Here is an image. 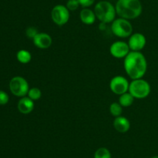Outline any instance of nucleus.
I'll return each instance as SVG.
<instances>
[{
	"label": "nucleus",
	"instance_id": "nucleus-17",
	"mask_svg": "<svg viewBox=\"0 0 158 158\" xmlns=\"http://www.w3.org/2000/svg\"><path fill=\"white\" fill-rule=\"evenodd\" d=\"M110 112L114 117H118L122 116L123 113V107L119 102H113L110 105Z\"/></svg>",
	"mask_w": 158,
	"mask_h": 158
},
{
	"label": "nucleus",
	"instance_id": "nucleus-22",
	"mask_svg": "<svg viewBox=\"0 0 158 158\" xmlns=\"http://www.w3.org/2000/svg\"><path fill=\"white\" fill-rule=\"evenodd\" d=\"M9 94L6 91L0 90V105H5L9 102Z\"/></svg>",
	"mask_w": 158,
	"mask_h": 158
},
{
	"label": "nucleus",
	"instance_id": "nucleus-4",
	"mask_svg": "<svg viewBox=\"0 0 158 158\" xmlns=\"http://www.w3.org/2000/svg\"><path fill=\"white\" fill-rule=\"evenodd\" d=\"M151 85L143 78L134 79L130 82L129 92L135 99H143L148 97L151 93Z\"/></svg>",
	"mask_w": 158,
	"mask_h": 158
},
{
	"label": "nucleus",
	"instance_id": "nucleus-3",
	"mask_svg": "<svg viewBox=\"0 0 158 158\" xmlns=\"http://www.w3.org/2000/svg\"><path fill=\"white\" fill-rule=\"evenodd\" d=\"M94 12L97 19L100 20V23L106 24L112 23L117 15L115 6L108 1H100L97 2L94 7Z\"/></svg>",
	"mask_w": 158,
	"mask_h": 158
},
{
	"label": "nucleus",
	"instance_id": "nucleus-21",
	"mask_svg": "<svg viewBox=\"0 0 158 158\" xmlns=\"http://www.w3.org/2000/svg\"><path fill=\"white\" fill-rule=\"evenodd\" d=\"M38 33V29L34 27V26H29L26 30V35L28 38L32 39V40L36 36V34Z\"/></svg>",
	"mask_w": 158,
	"mask_h": 158
},
{
	"label": "nucleus",
	"instance_id": "nucleus-6",
	"mask_svg": "<svg viewBox=\"0 0 158 158\" xmlns=\"http://www.w3.org/2000/svg\"><path fill=\"white\" fill-rule=\"evenodd\" d=\"M9 90L12 94L17 97L23 98L27 95L29 85L25 77L22 76L13 77L9 81Z\"/></svg>",
	"mask_w": 158,
	"mask_h": 158
},
{
	"label": "nucleus",
	"instance_id": "nucleus-7",
	"mask_svg": "<svg viewBox=\"0 0 158 158\" xmlns=\"http://www.w3.org/2000/svg\"><path fill=\"white\" fill-rule=\"evenodd\" d=\"M70 14L69 10L63 5H56L51 11V19L56 25L63 26L69 22Z\"/></svg>",
	"mask_w": 158,
	"mask_h": 158
},
{
	"label": "nucleus",
	"instance_id": "nucleus-10",
	"mask_svg": "<svg viewBox=\"0 0 158 158\" xmlns=\"http://www.w3.org/2000/svg\"><path fill=\"white\" fill-rule=\"evenodd\" d=\"M131 51H141L147 44L146 37L141 33L131 34L127 42Z\"/></svg>",
	"mask_w": 158,
	"mask_h": 158
},
{
	"label": "nucleus",
	"instance_id": "nucleus-11",
	"mask_svg": "<svg viewBox=\"0 0 158 158\" xmlns=\"http://www.w3.org/2000/svg\"><path fill=\"white\" fill-rule=\"evenodd\" d=\"M34 46L41 50H46L50 47L52 43V39L49 34L46 33H40L32 39Z\"/></svg>",
	"mask_w": 158,
	"mask_h": 158
},
{
	"label": "nucleus",
	"instance_id": "nucleus-25",
	"mask_svg": "<svg viewBox=\"0 0 158 158\" xmlns=\"http://www.w3.org/2000/svg\"><path fill=\"white\" fill-rule=\"evenodd\" d=\"M151 158H158V156H152V157H151Z\"/></svg>",
	"mask_w": 158,
	"mask_h": 158
},
{
	"label": "nucleus",
	"instance_id": "nucleus-14",
	"mask_svg": "<svg viewBox=\"0 0 158 158\" xmlns=\"http://www.w3.org/2000/svg\"><path fill=\"white\" fill-rule=\"evenodd\" d=\"M80 19L85 25H93L96 22L97 16L94 11L89 8H83L80 13Z\"/></svg>",
	"mask_w": 158,
	"mask_h": 158
},
{
	"label": "nucleus",
	"instance_id": "nucleus-5",
	"mask_svg": "<svg viewBox=\"0 0 158 158\" xmlns=\"http://www.w3.org/2000/svg\"><path fill=\"white\" fill-rule=\"evenodd\" d=\"M110 28L113 34L119 38H127L133 33V26L130 20L120 17L111 23Z\"/></svg>",
	"mask_w": 158,
	"mask_h": 158
},
{
	"label": "nucleus",
	"instance_id": "nucleus-19",
	"mask_svg": "<svg viewBox=\"0 0 158 158\" xmlns=\"http://www.w3.org/2000/svg\"><path fill=\"white\" fill-rule=\"evenodd\" d=\"M27 96L33 101H37L40 99L42 97V91L39 88L36 87H33V88H29V91H28Z\"/></svg>",
	"mask_w": 158,
	"mask_h": 158
},
{
	"label": "nucleus",
	"instance_id": "nucleus-8",
	"mask_svg": "<svg viewBox=\"0 0 158 158\" xmlns=\"http://www.w3.org/2000/svg\"><path fill=\"white\" fill-rule=\"evenodd\" d=\"M130 82L125 77L121 75L114 76L110 81V88L115 94H120L129 91Z\"/></svg>",
	"mask_w": 158,
	"mask_h": 158
},
{
	"label": "nucleus",
	"instance_id": "nucleus-9",
	"mask_svg": "<svg viewBox=\"0 0 158 158\" xmlns=\"http://www.w3.org/2000/svg\"><path fill=\"white\" fill-rule=\"evenodd\" d=\"M130 52L131 49L128 43L122 40L114 42L110 46V53L113 57L117 59H124Z\"/></svg>",
	"mask_w": 158,
	"mask_h": 158
},
{
	"label": "nucleus",
	"instance_id": "nucleus-23",
	"mask_svg": "<svg viewBox=\"0 0 158 158\" xmlns=\"http://www.w3.org/2000/svg\"><path fill=\"white\" fill-rule=\"evenodd\" d=\"M80 5L83 8H88L92 6L95 0H78Z\"/></svg>",
	"mask_w": 158,
	"mask_h": 158
},
{
	"label": "nucleus",
	"instance_id": "nucleus-16",
	"mask_svg": "<svg viewBox=\"0 0 158 158\" xmlns=\"http://www.w3.org/2000/svg\"><path fill=\"white\" fill-rule=\"evenodd\" d=\"M16 58L19 63L26 64H29L32 60V54L27 50L22 49L17 52Z\"/></svg>",
	"mask_w": 158,
	"mask_h": 158
},
{
	"label": "nucleus",
	"instance_id": "nucleus-2",
	"mask_svg": "<svg viewBox=\"0 0 158 158\" xmlns=\"http://www.w3.org/2000/svg\"><path fill=\"white\" fill-rule=\"evenodd\" d=\"M115 8L117 15L128 20L138 18L143 10L140 0H118Z\"/></svg>",
	"mask_w": 158,
	"mask_h": 158
},
{
	"label": "nucleus",
	"instance_id": "nucleus-20",
	"mask_svg": "<svg viewBox=\"0 0 158 158\" xmlns=\"http://www.w3.org/2000/svg\"><path fill=\"white\" fill-rule=\"evenodd\" d=\"M80 6V5L78 0H68L66 5V8H67L69 11L77 10Z\"/></svg>",
	"mask_w": 158,
	"mask_h": 158
},
{
	"label": "nucleus",
	"instance_id": "nucleus-24",
	"mask_svg": "<svg viewBox=\"0 0 158 158\" xmlns=\"http://www.w3.org/2000/svg\"><path fill=\"white\" fill-rule=\"evenodd\" d=\"M106 23H100V26H99V27H100V29H101V30H103V29H106Z\"/></svg>",
	"mask_w": 158,
	"mask_h": 158
},
{
	"label": "nucleus",
	"instance_id": "nucleus-12",
	"mask_svg": "<svg viewBox=\"0 0 158 158\" xmlns=\"http://www.w3.org/2000/svg\"><path fill=\"white\" fill-rule=\"evenodd\" d=\"M35 107V104H34V101L29 99L28 96H25V97L21 98L19 100L18 105H17V108L19 112L22 114H29L32 112Z\"/></svg>",
	"mask_w": 158,
	"mask_h": 158
},
{
	"label": "nucleus",
	"instance_id": "nucleus-13",
	"mask_svg": "<svg viewBox=\"0 0 158 158\" xmlns=\"http://www.w3.org/2000/svg\"><path fill=\"white\" fill-rule=\"evenodd\" d=\"M114 127L117 132L120 133H125L131 129V122L127 118L124 116L115 117L114 120Z\"/></svg>",
	"mask_w": 158,
	"mask_h": 158
},
{
	"label": "nucleus",
	"instance_id": "nucleus-15",
	"mask_svg": "<svg viewBox=\"0 0 158 158\" xmlns=\"http://www.w3.org/2000/svg\"><path fill=\"white\" fill-rule=\"evenodd\" d=\"M134 97L129 92L123 93V94H120L119 97L118 102L122 105L123 108H127V107L131 106L134 102Z\"/></svg>",
	"mask_w": 158,
	"mask_h": 158
},
{
	"label": "nucleus",
	"instance_id": "nucleus-1",
	"mask_svg": "<svg viewBox=\"0 0 158 158\" xmlns=\"http://www.w3.org/2000/svg\"><path fill=\"white\" fill-rule=\"evenodd\" d=\"M125 72L132 80L143 78L148 71V61L140 51H131L123 60Z\"/></svg>",
	"mask_w": 158,
	"mask_h": 158
},
{
	"label": "nucleus",
	"instance_id": "nucleus-18",
	"mask_svg": "<svg viewBox=\"0 0 158 158\" xmlns=\"http://www.w3.org/2000/svg\"><path fill=\"white\" fill-rule=\"evenodd\" d=\"M94 158H112L111 153L106 147H100L94 153Z\"/></svg>",
	"mask_w": 158,
	"mask_h": 158
}]
</instances>
